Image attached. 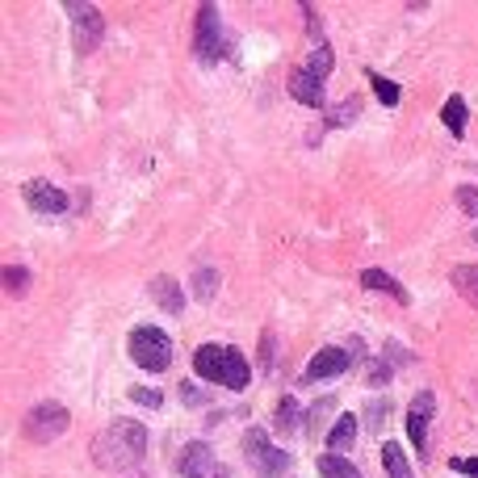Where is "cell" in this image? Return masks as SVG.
Here are the masks:
<instances>
[{
	"label": "cell",
	"mask_w": 478,
	"mask_h": 478,
	"mask_svg": "<svg viewBox=\"0 0 478 478\" xmlns=\"http://www.w3.org/2000/svg\"><path fill=\"white\" fill-rule=\"evenodd\" d=\"M130 357L147 374H164L173 366V340L164 328H139V332H130Z\"/></svg>",
	"instance_id": "obj_3"
},
{
	"label": "cell",
	"mask_w": 478,
	"mask_h": 478,
	"mask_svg": "<svg viewBox=\"0 0 478 478\" xmlns=\"http://www.w3.org/2000/svg\"><path fill=\"white\" fill-rule=\"evenodd\" d=\"M151 294H156V303L164 306V311H181V306H185V298H181V286H176L173 277H156V281H151Z\"/></svg>",
	"instance_id": "obj_15"
},
{
	"label": "cell",
	"mask_w": 478,
	"mask_h": 478,
	"mask_svg": "<svg viewBox=\"0 0 478 478\" xmlns=\"http://www.w3.org/2000/svg\"><path fill=\"white\" fill-rule=\"evenodd\" d=\"M382 466H386V474L390 478H415L412 466H407V458H403V445H398V441H386L382 445Z\"/></svg>",
	"instance_id": "obj_17"
},
{
	"label": "cell",
	"mask_w": 478,
	"mask_h": 478,
	"mask_svg": "<svg viewBox=\"0 0 478 478\" xmlns=\"http://www.w3.org/2000/svg\"><path fill=\"white\" fill-rule=\"evenodd\" d=\"M436 412V395L432 390H420L412 398V407H407V436H412V445L424 453L428 449V420Z\"/></svg>",
	"instance_id": "obj_9"
},
{
	"label": "cell",
	"mask_w": 478,
	"mask_h": 478,
	"mask_svg": "<svg viewBox=\"0 0 478 478\" xmlns=\"http://www.w3.org/2000/svg\"><path fill=\"white\" fill-rule=\"evenodd\" d=\"M193 286H197V298H214V286H219V273H214V269H197V277H193Z\"/></svg>",
	"instance_id": "obj_22"
},
{
	"label": "cell",
	"mask_w": 478,
	"mask_h": 478,
	"mask_svg": "<svg viewBox=\"0 0 478 478\" xmlns=\"http://www.w3.org/2000/svg\"><path fill=\"white\" fill-rule=\"evenodd\" d=\"M4 281H9L13 294H26V286H30V273H26V269H4Z\"/></svg>",
	"instance_id": "obj_24"
},
{
	"label": "cell",
	"mask_w": 478,
	"mask_h": 478,
	"mask_svg": "<svg viewBox=\"0 0 478 478\" xmlns=\"http://www.w3.org/2000/svg\"><path fill=\"white\" fill-rule=\"evenodd\" d=\"M64 9H67V17H76V47L93 50V42L101 38V30H105L101 13H96L93 4H80V0H72V4H64Z\"/></svg>",
	"instance_id": "obj_11"
},
{
	"label": "cell",
	"mask_w": 478,
	"mask_h": 478,
	"mask_svg": "<svg viewBox=\"0 0 478 478\" xmlns=\"http://www.w3.org/2000/svg\"><path fill=\"white\" fill-rule=\"evenodd\" d=\"M273 428H277V432H294V428H298V403H294V395H286L281 403H277V420H273Z\"/></svg>",
	"instance_id": "obj_20"
},
{
	"label": "cell",
	"mask_w": 478,
	"mask_h": 478,
	"mask_svg": "<svg viewBox=\"0 0 478 478\" xmlns=\"http://www.w3.org/2000/svg\"><path fill=\"white\" fill-rule=\"evenodd\" d=\"M352 441H357V415H340L328 432V453H344L352 449Z\"/></svg>",
	"instance_id": "obj_13"
},
{
	"label": "cell",
	"mask_w": 478,
	"mask_h": 478,
	"mask_svg": "<svg viewBox=\"0 0 478 478\" xmlns=\"http://www.w3.org/2000/svg\"><path fill=\"white\" fill-rule=\"evenodd\" d=\"M193 369H197L206 382H219V386H227V390H243L248 378H252L243 352L227 349V344H202V349L193 352Z\"/></svg>",
	"instance_id": "obj_1"
},
{
	"label": "cell",
	"mask_w": 478,
	"mask_h": 478,
	"mask_svg": "<svg viewBox=\"0 0 478 478\" xmlns=\"http://www.w3.org/2000/svg\"><path fill=\"white\" fill-rule=\"evenodd\" d=\"M458 206H462L466 214H478V189L474 185H462V189H458Z\"/></svg>",
	"instance_id": "obj_25"
},
{
	"label": "cell",
	"mask_w": 478,
	"mask_h": 478,
	"mask_svg": "<svg viewBox=\"0 0 478 478\" xmlns=\"http://www.w3.org/2000/svg\"><path fill=\"white\" fill-rule=\"evenodd\" d=\"M357 113V101H349V105H340V113H332V127H349V118Z\"/></svg>",
	"instance_id": "obj_27"
},
{
	"label": "cell",
	"mask_w": 478,
	"mask_h": 478,
	"mask_svg": "<svg viewBox=\"0 0 478 478\" xmlns=\"http://www.w3.org/2000/svg\"><path fill=\"white\" fill-rule=\"evenodd\" d=\"M227 55V42H223V21H219V9L214 4H202L197 9V59L202 64H214Z\"/></svg>",
	"instance_id": "obj_6"
},
{
	"label": "cell",
	"mask_w": 478,
	"mask_h": 478,
	"mask_svg": "<svg viewBox=\"0 0 478 478\" xmlns=\"http://www.w3.org/2000/svg\"><path fill=\"white\" fill-rule=\"evenodd\" d=\"M344 369H349V352H344V349H319L315 357H311V366L303 369V382L306 386L328 382V378L344 374Z\"/></svg>",
	"instance_id": "obj_10"
},
{
	"label": "cell",
	"mask_w": 478,
	"mask_h": 478,
	"mask_svg": "<svg viewBox=\"0 0 478 478\" xmlns=\"http://www.w3.org/2000/svg\"><path fill=\"white\" fill-rule=\"evenodd\" d=\"M110 449H118L122 458H143V449H147L143 424H135V420H113L110 436H105V441H96V458H101V453H110Z\"/></svg>",
	"instance_id": "obj_5"
},
{
	"label": "cell",
	"mask_w": 478,
	"mask_h": 478,
	"mask_svg": "<svg viewBox=\"0 0 478 478\" xmlns=\"http://www.w3.org/2000/svg\"><path fill=\"white\" fill-rule=\"evenodd\" d=\"M26 202H30L34 210H42V214H64L67 193L55 189L50 181H30V185H26Z\"/></svg>",
	"instance_id": "obj_12"
},
{
	"label": "cell",
	"mask_w": 478,
	"mask_h": 478,
	"mask_svg": "<svg viewBox=\"0 0 478 478\" xmlns=\"http://www.w3.org/2000/svg\"><path fill=\"white\" fill-rule=\"evenodd\" d=\"M319 474L323 478H361L357 466H352L349 458H340V453H323V458H319Z\"/></svg>",
	"instance_id": "obj_18"
},
{
	"label": "cell",
	"mask_w": 478,
	"mask_h": 478,
	"mask_svg": "<svg viewBox=\"0 0 478 478\" xmlns=\"http://www.w3.org/2000/svg\"><path fill=\"white\" fill-rule=\"evenodd\" d=\"M130 398L143 403V407H159V403H164V395H159L156 386H130Z\"/></svg>",
	"instance_id": "obj_23"
},
{
	"label": "cell",
	"mask_w": 478,
	"mask_h": 478,
	"mask_svg": "<svg viewBox=\"0 0 478 478\" xmlns=\"http://www.w3.org/2000/svg\"><path fill=\"white\" fill-rule=\"evenodd\" d=\"M243 453H248V462H252L256 474H265V478L286 474V470H289V453H286V449H277V445H269V432H265V428L248 432Z\"/></svg>",
	"instance_id": "obj_4"
},
{
	"label": "cell",
	"mask_w": 478,
	"mask_h": 478,
	"mask_svg": "<svg viewBox=\"0 0 478 478\" xmlns=\"http://www.w3.org/2000/svg\"><path fill=\"white\" fill-rule=\"evenodd\" d=\"M361 286L378 289V294H390L395 303H407V289L398 286L395 277H390V273H382V269H366V273H361Z\"/></svg>",
	"instance_id": "obj_14"
},
{
	"label": "cell",
	"mask_w": 478,
	"mask_h": 478,
	"mask_svg": "<svg viewBox=\"0 0 478 478\" xmlns=\"http://www.w3.org/2000/svg\"><path fill=\"white\" fill-rule=\"evenodd\" d=\"M181 474L185 478H227V466L214 458L210 445L193 441V445H185V453H181Z\"/></svg>",
	"instance_id": "obj_8"
},
{
	"label": "cell",
	"mask_w": 478,
	"mask_h": 478,
	"mask_svg": "<svg viewBox=\"0 0 478 478\" xmlns=\"http://www.w3.org/2000/svg\"><path fill=\"white\" fill-rule=\"evenodd\" d=\"M64 432H67V407H59V403H38L26 415V436H34V441H55Z\"/></svg>",
	"instance_id": "obj_7"
},
{
	"label": "cell",
	"mask_w": 478,
	"mask_h": 478,
	"mask_svg": "<svg viewBox=\"0 0 478 478\" xmlns=\"http://www.w3.org/2000/svg\"><path fill=\"white\" fill-rule=\"evenodd\" d=\"M453 289L462 294L466 303L478 306V265H458L453 269Z\"/></svg>",
	"instance_id": "obj_16"
},
{
	"label": "cell",
	"mask_w": 478,
	"mask_h": 478,
	"mask_svg": "<svg viewBox=\"0 0 478 478\" xmlns=\"http://www.w3.org/2000/svg\"><path fill=\"white\" fill-rule=\"evenodd\" d=\"M335 55L328 47H315V55L306 59L294 76H289V96L294 101H303V105H323V80L332 72Z\"/></svg>",
	"instance_id": "obj_2"
},
{
	"label": "cell",
	"mask_w": 478,
	"mask_h": 478,
	"mask_svg": "<svg viewBox=\"0 0 478 478\" xmlns=\"http://www.w3.org/2000/svg\"><path fill=\"white\" fill-rule=\"evenodd\" d=\"M441 118H445L449 135H458V139H462V135H466V101H462V96H449Z\"/></svg>",
	"instance_id": "obj_19"
},
{
	"label": "cell",
	"mask_w": 478,
	"mask_h": 478,
	"mask_svg": "<svg viewBox=\"0 0 478 478\" xmlns=\"http://www.w3.org/2000/svg\"><path fill=\"white\" fill-rule=\"evenodd\" d=\"M369 84H374V93H378V101H382V105H398V84H395V80L378 76V72H369Z\"/></svg>",
	"instance_id": "obj_21"
},
{
	"label": "cell",
	"mask_w": 478,
	"mask_h": 478,
	"mask_svg": "<svg viewBox=\"0 0 478 478\" xmlns=\"http://www.w3.org/2000/svg\"><path fill=\"white\" fill-rule=\"evenodd\" d=\"M453 470H458V474H470V478H478V458H453Z\"/></svg>",
	"instance_id": "obj_26"
}]
</instances>
